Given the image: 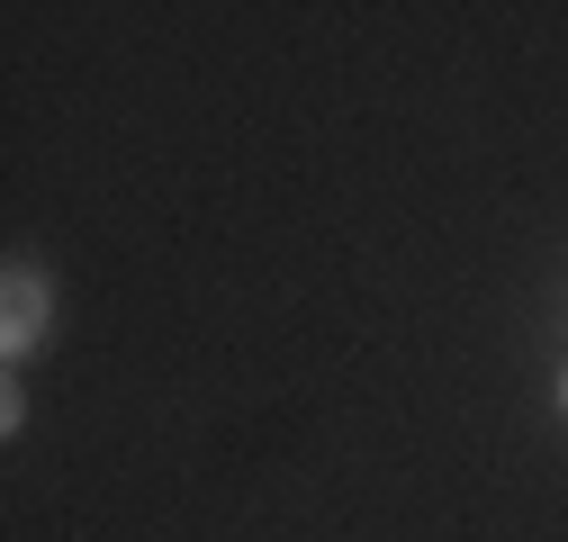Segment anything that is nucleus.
Wrapping results in <instances>:
<instances>
[{
  "instance_id": "f257e3e1",
  "label": "nucleus",
  "mask_w": 568,
  "mask_h": 542,
  "mask_svg": "<svg viewBox=\"0 0 568 542\" xmlns=\"http://www.w3.org/2000/svg\"><path fill=\"white\" fill-rule=\"evenodd\" d=\"M37 325H45V281L37 271H10V353L37 344Z\"/></svg>"
}]
</instances>
